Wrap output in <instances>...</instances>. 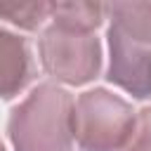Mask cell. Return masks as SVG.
I'll list each match as a JSON object with an SVG mask.
<instances>
[{
	"mask_svg": "<svg viewBox=\"0 0 151 151\" xmlns=\"http://www.w3.org/2000/svg\"><path fill=\"white\" fill-rule=\"evenodd\" d=\"M73 118L80 123L78 137L85 151H116L134 125L127 104L104 90L85 92Z\"/></svg>",
	"mask_w": 151,
	"mask_h": 151,
	"instance_id": "7a4b0ae2",
	"label": "cell"
},
{
	"mask_svg": "<svg viewBox=\"0 0 151 151\" xmlns=\"http://www.w3.org/2000/svg\"><path fill=\"white\" fill-rule=\"evenodd\" d=\"M47 9H50L47 5H19V7H14V5H0V12L7 14L9 21L21 24V26H26V28L38 26V24L42 21V14H45Z\"/></svg>",
	"mask_w": 151,
	"mask_h": 151,
	"instance_id": "5b68a950",
	"label": "cell"
},
{
	"mask_svg": "<svg viewBox=\"0 0 151 151\" xmlns=\"http://www.w3.org/2000/svg\"><path fill=\"white\" fill-rule=\"evenodd\" d=\"M42 61L54 78L68 80V83H85L90 80L99 68V47L97 40L90 35H83L78 47H68L66 33L61 28H50L42 40Z\"/></svg>",
	"mask_w": 151,
	"mask_h": 151,
	"instance_id": "3957f363",
	"label": "cell"
},
{
	"mask_svg": "<svg viewBox=\"0 0 151 151\" xmlns=\"http://www.w3.org/2000/svg\"><path fill=\"white\" fill-rule=\"evenodd\" d=\"M31 78V59L24 40L0 31V97H12Z\"/></svg>",
	"mask_w": 151,
	"mask_h": 151,
	"instance_id": "277c9868",
	"label": "cell"
},
{
	"mask_svg": "<svg viewBox=\"0 0 151 151\" xmlns=\"http://www.w3.org/2000/svg\"><path fill=\"white\" fill-rule=\"evenodd\" d=\"M0 151H5V149H2V144H0Z\"/></svg>",
	"mask_w": 151,
	"mask_h": 151,
	"instance_id": "8992f818",
	"label": "cell"
},
{
	"mask_svg": "<svg viewBox=\"0 0 151 151\" xmlns=\"http://www.w3.org/2000/svg\"><path fill=\"white\" fill-rule=\"evenodd\" d=\"M71 97L52 85L38 87L14 109L9 130L19 151H68Z\"/></svg>",
	"mask_w": 151,
	"mask_h": 151,
	"instance_id": "6da1fadb",
	"label": "cell"
}]
</instances>
